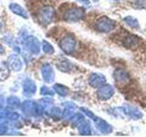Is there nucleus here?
<instances>
[{
  "label": "nucleus",
  "mask_w": 146,
  "mask_h": 137,
  "mask_svg": "<svg viewBox=\"0 0 146 137\" xmlns=\"http://www.w3.org/2000/svg\"><path fill=\"white\" fill-rule=\"evenodd\" d=\"M115 24L112 20H111L110 18L104 17H102L97 23V29L102 32H109L114 29Z\"/></svg>",
  "instance_id": "1"
},
{
  "label": "nucleus",
  "mask_w": 146,
  "mask_h": 137,
  "mask_svg": "<svg viewBox=\"0 0 146 137\" xmlns=\"http://www.w3.org/2000/svg\"><path fill=\"white\" fill-rule=\"evenodd\" d=\"M113 93H114V89L111 85H104L99 90L100 97L104 99V100H107L110 97H111V96L113 95Z\"/></svg>",
  "instance_id": "2"
},
{
  "label": "nucleus",
  "mask_w": 146,
  "mask_h": 137,
  "mask_svg": "<svg viewBox=\"0 0 146 137\" xmlns=\"http://www.w3.org/2000/svg\"><path fill=\"white\" fill-rule=\"evenodd\" d=\"M138 38L135 36H128L127 38L124 39L123 40V44L124 46H126L127 48H130V49H134L137 47L138 45Z\"/></svg>",
  "instance_id": "4"
},
{
  "label": "nucleus",
  "mask_w": 146,
  "mask_h": 137,
  "mask_svg": "<svg viewBox=\"0 0 146 137\" xmlns=\"http://www.w3.org/2000/svg\"><path fill=\"white\" fill-rule=\"evenodd\" d=\"M124 21L127 23L128 25H129L130 27H133V29H135V27H138L139 25H138V21H137L135 18L131 17H127L124 18Z\"/></svg>",
  "instance_id": "7"
},
{
  "label": "nucleus",
  "mask_w": 146,
  "mask_h": 137,
  "mask_svg": "<svg viewBox=\"0 0 146 137\" xmlns=\"http://www.w3.org/2000/svg\"><path fill=\"white\" fill-rule=\"evenodd\" d=\"M105 82H106V80H105V78L102 75H94L92 77V85L93 86L102 85V84H105Z\"/></svg>",
  "instance_id": "6"
},
{
  "label": "nucleus",
  "mask_w": 146,
  "mask_h": 137,
  "mask_svg": "<svg viewBox=\"0 0 146 137\" xmlns=\"http://www.w3.org/2000/svg\"><path fill=\"white\" fill-rule=\"evenodd\" d=\"M114 78H115L117 83H121V84L127 83V82L129 81V79H130L128 73L125 72L124 70H116L115 73H114Z\"/></svg>",
  "instance_id": "3"
},
{
  "label": "nucleus",
  "mask_w": 146,
  "mask_h": 137,
  "mask_svg": "<svg viewBox=\"0 0 146 137\" xmlns=\"http://www.w3.org/2000/svg\"><path fill=\"white\" fill-rule=\"evenodd\" d=\"M98 122H99V129L102 132H104V134H109V132H111V127L105 121L99 120Z\"/></svg>",
  "instance_id": "5"
}]
</instances>
